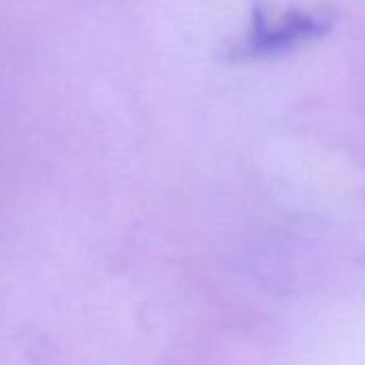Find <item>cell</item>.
<instances>
[{"instance_id":"obj_1","label":"cell","mask_w":365,"mask_h":365,"mask_svg":"<svg viewBox=\"0 0 365 365\" xmlns=\"http://www.w3.org/2000/svg\"><path fill=\"white\" fill-rule=\"evenodd\" d=\"M331 26L329 14H309L301 9H286L282 14H271L269 9H258L252 31L237 50L239 56H264L284 52L299 41L322 35Z\"/></svg>"}]
</instances>
